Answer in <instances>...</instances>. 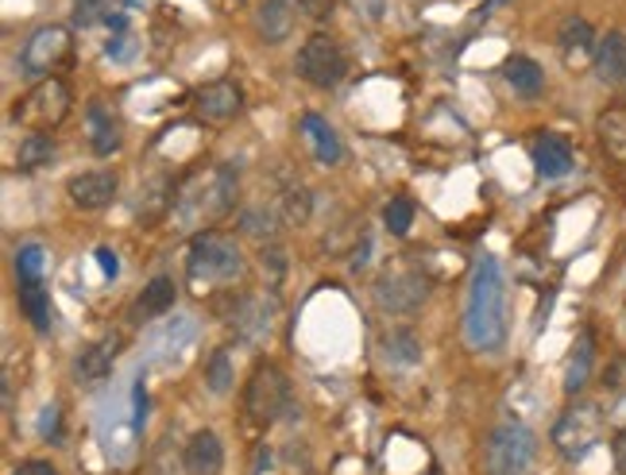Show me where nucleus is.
Returning <instances> with one entry per match:
<instances>
[{
  "mask_svg": "<svg viewBox=\"0 0 626 475\" xmlns=\"http://www.w3.org/2000/svg\"><path fill=\"white\" fill-rule=\"evenodd\" d=\"M302 0H260L255 8V35L268 46H279L294 35V23H299Z\"/></svg>",
  "mask_w": 626,
  "mask_h": 475,
  "instance_id": "obj_14",
  "label": "nucleus"
},
{
  "mask_svg": "<svg viewBox=\"0 0 626 475\" xmlns=\"http://www.w3.org/2000/svg\"><path fill=\"white\" fill-rule=\"evenodd\" d=\"M291 379L275 368V363H255L252 376L244 383V414L252 425H275L283 414H291Z\"/></svg>",
  "mask_w": 626,
  "mask_h": 475,
  "instance_id": "obj_4",
  "label": "nucleus"
},
{
  "mask_svg": "<svg viewBox=\"0 0 626 475\" xmlns=\"http://www.w3.org/2000/svg\"><path fill=\"white\" fill-rule=\"evenodd\" d=\"M51 159H54V139L46 136V131H31V136H23L20 147H15V167L20 170H39Z\"/></svg>",
  "mask_w": 626,
  "mask_h": 475,
  "instance_id": "obj_27",
  "label": "nucleus"
},
{
  "mask_svg": "<svg viewBox=\"0 0 626 475\" xmlns=\"http://www.w3.org/2000/svg\"><path fill=\"white\" fill-rule=\"evenodd\" d=\"M275 302L271 298H240L232 309V329L244 345H263L275 332Z\"/></svg>",
  "mask_w": 626,
  "mask_h": 475,
  "instance_id": "obj_13",
  "label": "nucleus"
},
{
  "mask_svg": "<svg viewBox=\"0 0 626 475\" xmlns=\"http://www.w3.org/2000/svg\"><path fill=\"white\" fill-rule=\"evenodd\" d=\"M383 224L390 229V236H406L414 229V201L410 198H390L383 209Z\"/></svg>",
  "mask_w": 626,
  "mask_h": 475,
  "instance_id": "obj_33",
  "label": "nucleus"
},
{
  "mask_svg": "<svg viewBox=\"0 0 626 475\" xmlns=\"http://www.w3.org/2000/svg\"><path fill=\"white\" fill-rule=\"evenodd\" d=\"M43 271H46L43 244H23L15 252V275H20V283H43Z\"/></svg>",
  "mask_w": 626,
  "mask_h": 475,
  "instance_id": "obj_31",
  "label": "nucleus"
},
{
  "mask_svg": "<svg viewBox=\"0 0 626 475\" xmlns=\"http://www.w3.org/2000/svg\"><path fill=\"white\" fill-rule=\"evenodd\" d=\"M240 224H244L248 236L263 240V244H275V232H279V224H283V213H279V209H268V205H255L240 217Z\"/></svg>",
  "mask_w": 626,
  "mask_h": 475,
  "instance_id": "obj_29",
  "label": "nucleus"
},
{
  "mask_svg": "<svg viewBox=\"0 0 626 475\" xmlns=\"http://www.w3.org/2000/svg\"><path fill=\"white\" fill-rule=\"evenodd\" d=\"M372 298H375V306H379L383 314L406 317V314H414V309L426 306V298H429V278L421 275V271H414V267H406V271H387V275H383L379 283H375Z\"/></svg>",
  "mask_w": 626,
  "mask_h": 475,
  "instance_id": "obj_8",
  "label": "nucleus"
},
{
  "mask_svg": "<svg viewBox=\"0 0 626 475\" xmlns=\"http://www.w3.org/2000/svg\"><path fill=\"white\" fill-rule=\"evenodd\" d=\"M302 136H306L313 159H317L321 167H336V162L344 159L341 136H336V128L325 120V116H317V113H306V116H302Z\"/></svg>",
  "mask_w": 626,
  "mask_h": 475,
  "instance_id": "obj_20",
  "label": "nucleus"
},
{
  "mask_svg": "<svg viewBox=\"0 0 626 475\" xmlns=\"http://www.w3.org/2000/svg\"><path fill=\"white\" fill-rule=\"evenodd\" d=\"M182 461L190 475H221L225 468V448L213 430H198L182 448Z\"/></svg>",
  "mask_w": 626,
  "mask_h": 475,
  "instance_id": "obj_18",
  "label": "nucleus"
},
{
  "mask_svg": "<svg viewBox=\"0 0 626 475\" xmlns=\"http://www.w3.org/2000/svg\"><path fill=\"white\" fill-rule=\"evenodd\" d=\"M244 108V97H240L237 82H209L194 93V113L201 116L206 124H229L240 116Z\"/></svg>",
  "mask_w": 626,
  "mask_h": 475,
  "instance_id": "obj_12",
  "label": "nucleus"
},
{
  "mask_svg": "<svg viewBox=\"0 0 626 475\" xmlns=\"http://www.w3.org/2000/svg\"><path fill=\"white\" fill-rule=\"evenodd\" d=\"M12 116H15V124H23V128H31V131L59 128V124L70 116L66 82H59V77H43V82H35L20 101H15Z\"/></svg>",
  "mask_w": 626,
  "mask_h": 475,
  "instance_id": "obj_6",
  "label": "nucleus"
},
{
  "mask_svg": "<svg viewBox=\"0 0 626 475\" xmlns=\"http://www.w3.org/2000/svg\"><path fill=\"white\" fill-rule=\"evenodd\" d=\"M604 433V418L596 407H573L561 414V422L553 425V445L565 461H584L592 453V445H599Z\"/></svg>",
  "mask_w": 626,
  "mask_h": 475,
  "instance_id": "obj_9",
  "label": "nucleus"
},
{
  "mask_svg": "<svg viewBox=\"0 0 626 475\" xmlns=\"http://www.w3.org/2000/svg\"><path fill=\"white\" fill-rule=\"evenodd\" d=\"M503 82L511 85L519 97H538V93L545 89V74L542 66H538L534 59H526V54H514V59H507L503 66Z\"/></svg>",
  "mask_w": 626,
  "mask_h": 475,
  "instance_id": "obj_24",
  "label": "nucleus"
},
{
  "mask_svg": "<svg viewBox=\"0 0 626 475\" xmlns=\"http://www.w3.org/2000/svg\"><path fill=\"white\" fill-rule=\"evenodd\" d=\"M105 12V0H74V20L77 23H93Z\"/></svg>",
  "mask_w": 626,
  "mask_h": 475,
  "instance_id": "obj_36",
  "label": "nucleus"
},
{
  "mask_svg": "<svg viewBox=\"0 0 626 475\" xmlns=\"http://www.w3.org/2000/svg\"><path fill=\"white\" fill-rule=\"evenodd\" d=\"M232 205H237V170L229 162H221V167L198 170V175H190L178 186L170 217H175V224L182 232H209V224L221 221Z\"/></svg>",
  "mask_w": 626,
  "mask_h": 475,
  "instance_id": "obj_2",
  "label": "nucleus"
},
{
  "mask_svg": "<svg viewBox=\"0 0 626 475\" xmlns=\"http://www.w3.org/2000/svg\"><path fill=\"white\" fill-rule=\"evenodd\" d=\"M465 340L476 352H499L507 340V283L499 260L483 255L472 271L465 302Z\"/></svg>",
  "mask_w": 626,
  "mask_h": 475,
  "instance_id": "obj_1",
  "label": "nucleus"
},
{
  "mask_svg": "<svg viewBox=\"0 0 626 475\" xmlns=\"http://www.w3.org/2000/svg\"><path fill=\"white\" fill-rule=\"evenodd\" d=\"M592 368H596V345H592V337L584 332L581 340L573 345V356H568V368H565V394H581L584 387H588L592 379Z\"/></svg>",
  "mask_w": 626,
  "mask_h": 475,
  "instance_id": "obj_25",
  "label": "nucleus"
},
{
  "mask_svg": "<svg viewBox=\"0 0 626 475\" xmlns=\"http://www.w3.org/2000/svg\"><path fill=\"white\" fill-rule=\"evenodd\" d=\"M232 383H237V376H232L229 352H225V348H217V352L206 360V387H209L213 394H229Z\"/></svg>",
  "mask_w": 626,
  "mask_h": 475,
  "instance_id": "obj_32",
  "label": "nucleus"
},
{
  "mask_svg": "<svg viewBox=\"0 0 626 475\" xmlns=\"http://www.w3.org/2000/svg\"><path fill=\"white\" fill-rule=\"evenodd\" d=\"M538 453V437L530 425L522 422H503L491 430L483 461H488V475H526Z\"/></svg>",
  "mask_w": 626,
  "mask_h": 475,
  "instance_id": "obj_5",
  "label": "nucleus"
},
{
  "mask_svg": "<svg viewBox=\"0 0 626 475\" xmlns=\"http://www.w3.org/2000/svg\"><path fill=\"white\" fill-rule=\"evenodd\" d=\"M116 190H121L116 170H85V175H74L66 182L70 205L82 209V213H97V209L113 205Z\"/></svg>",
  "mask_w": 626,
  "mask_h": 475,
  "instance_id": "obj_11",
  "label": "nucleus"
},
{
  "mask_svg": "<svg viewBox=\"0 0 626 475\" xmlns=\"http://www.w3.org/2000/svg\"><path fill=\"white\" fill-rule=\"evenodd\" d=\"M336 0H302V12L317 15V20H325V15H333Z\"/></svg>",
  "mask_w": 626,
  "mask_h": 475,
  "instance_id": "obj_40",
  "label": "nucleus"
},
{
  "mask_svg": "<svg viewBox=\"0 0 626 475\" xmlns=\"http://www.w3.org/2000/svg\"><path fill=\"white\" fill-rule=\"evenodd\" d=\"M85 120H90V151L93 155H113L121 151L124 144V128L121 120L113 116V108L105 105V101H90V108H85Z\"/></svg>",
  "mask_w": 626,
  "mask_h": 475,
  "instance_id": "obj_16",
  "label": "nucleus"
},
{
  "mask_svg": "<svg viewBox=\"0 0 626 475\" xmlns=\"http://www.w3.org/2000/svg\"><path fill=\"white\" fill-rule=\"evenodd\" d=\"M263 271H268L271 283H279V278H283L286 255H283V247H279V244H263Z\"/></svg>",
  "mask_w": 626,
  "mask_h": 475,
  "instance_id": "obj_35",
  "label": "nucleus"
},
{
  "mask_svg": "<svg viewBox=\"0 0 626 475\" xmlns=\"http://www.w3.org/2000/svg\"><path fill=\"white\" fill-rule=\"evenodd\" d=\"M313 198L306 190H286V198L279 201V213H283V224H302L310 217Z\"/></svg>",
  "mask_w": 626,
  "mask_h": 475,
  "instance_id": "obj_34",
  "label": "nucleus"
},
{
  "mask_svg": "<svg viewBox=\"0 0 626 475\" xmlns=\"http://www.w3.org/2000/svg\"><path fill=\"white\" fill-rule=\"evenodd\" d=\"M294 70H299V77L313 85V89H336L344 82V74H348V59H344L336 39L310 35L302 43L299 59H294Z\"/></svg>",
  "mask_w": 626,
  "mask_h": 475,
  "instance_id": "obj_7",
  "label": "nucleus"
},
{
  "mask_svg": "<svg viewBox=\"0 0 626 475\" xmlns=\"http://www.w3.org/2000/svg\"><path fill=\"white\" fill-rule=\"evenodd\" d=\"M15 298H20L23 317H28L39 332L51 329V291H43V283H20Z\"/></svg>",
  "mask_w": 626,
  "mask_h": 475,
  "instance_id": "obj_26",
  "label": "nucleus"
},
{
  "mask_svg": "<svg viewBox=\"0 0 626 475\" xmlns=\"http://www.w3.org/2000/svg\"><path fill=\"white\" fill-rule=\"evenodd\" d=\"M12 475H59V472H54L51 461H23V464H15Z\"/></svg>",
  "mask_w": 626,
  "mask_h": 475,
  "instance_id": "obj_39",
  "label": "nucleus"
},
{
  "mask_svg": "<svg viewBox=\"0 0 626 475\" xmlns=\"http://www.w3.org/2000/svg\"><path fill=\"white\" fill-rule=\"evenodd\" d=\"M379 352L390 368H414L421 363V340L410 329H387L379 337Z\"/></svg>",
  "mask_w": 626,
  "mask_h": 475,
  "instance_id": "obj_23",
  "label": "nucleus"
},
{
  "mask_svg": "<svg viewBox=\"0 0 626 475\" xmlns=\"http://www.w3.org/2000/svg\"><path fill=\"white\" fill-rule=\"evenodd\" d=\"M612 456H615V468H619V475H626V430L615 433L612 441Z\"/></svg>",
  "mask_w": 626,
  "mask_h": 475,
  "instance_id": "obj_41",
  "label": "nucleus"
},
{
  "mask_svg": "<svg viewBox=\"0 0 626 475\" xmlns=\"http://www.w3.org/2000/svg\"><path fill=\"white\" fill-rule=\"evenodd\" d=\"M39 437H43V441L59 437V407L43 410V418H39Z\"/></svg>",
  "mask_w": 626,
  "mask_h": 475,
  "instance_id": "obj_37",
  "label": "nucleus"
},
{
  "mask_svg": "<svg viewBox=\"0 0 626 475\" xmlns=\"http://www.w3.org/2000/svg\"><path fill=\"white\" fill-rule=\"evenodd\" d=\"M66 51H70V31L62 28V23H46V28H39L35 35L23 43L20 51L23 74H35V77L51 74V70L66 59Z\"/></svg>",
  "mask_w": 626,
  "mask_h": 475,
  "instance_id": "obj_10",
  "label": "nucleus"
},
{
  "mask_svg": "<svg viewBox=\"0 0 626 475\" xmlns=\"http://www.w3.org/2000/svg\"><path fill=\"white\" fill-rule=\"evenodd\" d=\"M97 263H101V271H105V278L121 275V260H116L113 247H97Z\"/></svg>",
  "mask_w": 626,
  "mask_h": 475,
  "instance_id": "obj_38",
  "label": "nucleus"
},
{
  "mask_svg": "<svg viewBox=\"0 0 626 475\" xmlns=\"http://www.w3.org/2000/svg\"><path fill=\"white\" fill-rule=\"evenodd\" d=\"M186 275L198 294H206L209 286L237 283L244 275V252L237 240L221 236V232H198L190 244V260H186Z\"/></svg>",
  "mask_w": 626,
  "mask_h": 475,
  "instance_id": "obj_3",
  "label": "nucleus"
},
{
  "mask_svg": "<svg viewBox=\"0 0 626 475\" xmlns=\"http://www.w3.org/2000/svg\"><path fill=\"white\" fill-rule=\"evenodd\" d=\"M596 31H592V23L584 20V15H565L561 20V28H557V46H561V54H565V62L568 66H581V62H588V59H596Z\"/></svg>",
  "mask_w": 626,
  "mask_h": 475,
  "instance_id": "obj_15",
  "label": "nucleus"
},
{
  "mask_svg": "<svg viewBox=\"0 0 626 475\" xmlns=\"http://www.w3.org/2000/svg\"><path fill=\"white\" fill-rule=\"evenodd\" d=\"M124 348V337H101L93 340L90 348H85L82 356H77L74 371H77V383H101V379H108V371H113L116 356H121Z\"/></svg>",
  "mask_w": 626,
  "mask_h": 475,
  "instance_id": "obj_17",
  "label": "nucleus"
},
{
  "mask_svg": "<svg viewBox=\"0 0 626 475\" xmlns=\"http://www.w3.org/2000/svg\"><path fill=\"white\" fill-rule=\"evenodd\" d=\"M530 155H534V170L542 178H565L573 170V147H568L565 136H553V131L538 136Z\"/></svg>",
  "mask_w": 626,
  "mask_h": 475,
  "instance_id": "obj_19",
  "label": "nucleus"
},
{
  "mask_svg": "<svg viewBox=\"0 0 626 475\" xmlns=\"http://www.w3.org/2000/svg\"><path fill=\"white\" fill-rule=\"evenodd\" d=\"M596 136L607 159L626 167V108H607V113H599Z\"/></svg>",
  "mask_w": 626,
  "mask_h": 475,
  "instance_id": "obj_22",
  "label": "nucleus"
},
{
  "mask_svg": "<svg viewBox=\"0 0 626 475\" xmlns=\"http://www.w3.org/2000/svg\"><path fill=\"white\" fill-rule=\"evenodd\" d=\"M367 252H372V236L359 240L356 255H352V271H364V267H367Z\"/></svg>",
  "mask_w": 626,
  "mask_h": 475,
  "instance_id": "obj_42",
  "label": "nucleus"
},
{
  "mask_svg": "<svg viewBox=\"0 0 626 475\" xmlns=\"http://www.w3.org/2000/svg\"><path fill=\"white\" fill-rule=\"evenodd\" d=\"M175 283H170L167 275H159V278H152V283L144 286V294H139V314L144 317H159V314H167L170 306H175Z\"/></svg>",
  "mask_w": 626,
  "mask_h": 475,
  "instance_id": "obj_28",
  "label": "nucleus"
},
{
  "mask_svg": "<svg viewBox=\"0 0 626 475\" xmlns=\"http://www.w3.org/2000/svg\"><path fill=\"white\" fill-rule=\"evenodd\" d=\"M592 66H596V74L604 85H626V35L623 31H607V35L599 39Z\"/></svg>",
  "mask_w": 626,
  "mask_h": 475,
  "instance_id": "obj_21",
  "label": "nucleus"
},
{
  "mask_svg": "<svg viewBox=\"0 0 626 475\" xmlns=\"http://www.w3.org/2000/svg\"><path fill=\"white\" fill-rule=\"evenodd\" d=\"M147 475H190L186 472L182 453L175 448V441L163 437L159 445L152 448V461H147Z\"/></svg>",
  "mask_w": 626,
  "mask_h": 475,
  "instance_id": "obj_30",
  "label": "nucleus"
}]
</instances>
